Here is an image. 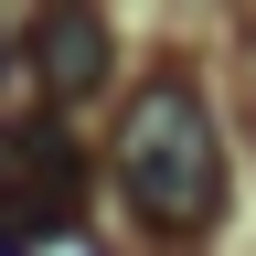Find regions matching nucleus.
Instances as JSON below:
<instances>
[{"mask_svg": "<svg viewBox=\"0 0 256 256\" xmlns=\"http://www.w3.org/2000/svg\"><path fill=\"white\" fill-rule=\"evenodd\" d=\"M0 64H11V54H0Z\"/></svg>", "mask_w": 256, "mask_h": 256, "instance_id": "obj_4", "label": "nucleus"}, {"mask_svg": "<svg viewBox=\"0 0 256 256\" xmlns=\"http://www.w3.org/2000/svg\"><path fill=\"white\" fill-rule=\"evenodd\" d=\"M0 182H22V171H11V128H0ZM0 224H22V214H11V203H0Z\"/></svg>", "mask_w": 256, "mask_h": 256, "instance_id": "obj_3", "label": "nucleus"}, {"mask_svg": "<svg viewBox=\"0 0 256 256\" xmlns=\"http://www.w3.org/2000/svg\"><path fill=\"white\" fill-rule=\"evenodd\" d=\"M32 75L54 96H96L107 86V22L96 11H43L32 22Z\"/></svg>", "mask_w": 256, "mask_h": 256, "instance_id": "obj_2", "label": "nucleus"}, {"mask_svg": "<svg viewBox=\"0 0 256 256\" xmlns=\"http://www.w3.org/2000/svg\"><path fill=\"white\" fill-rule=\"evenodd\" d=\"M118 192L160 235H203L214 224V203H224V139H214V107L182 75H160V86L128 96V118H118Z\"/></svg>", "mask_w": 256, "mask_h": 256, "instance_id": "obj_1", "label": "nucleus"}]
</instances>
